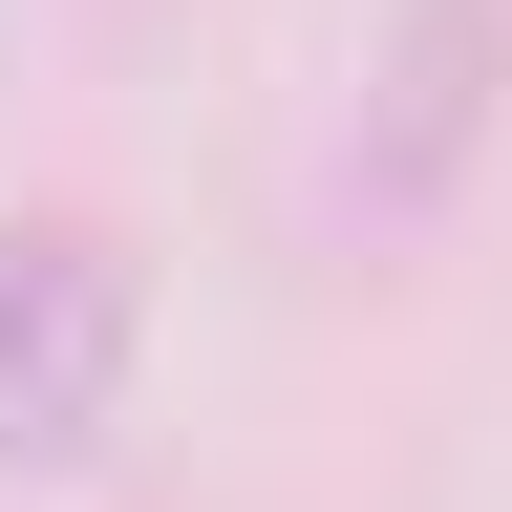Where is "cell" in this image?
Segmentation results:
<instances>
[{
	"label": "cell",
	"mask_w": 512,
	"mask_h": 512,
	"mask_svg": "<svg viewBox=\"0 0 512 512\" xmlns=\"http://www.w3.org/2000/svg\"><path fill=\"white\" fill-rule=\"evenodd\" d=\"M491 150H512V0H406V22L363 43L342 171H320V214H342V256H406V235H448Z\"/></svg>",
	"instance_id": "1"
},
{
	"label": "cell",
	"mask_w": 512,
	"mask_h": 512,
	"mask_svg": "<svg viewBox=\"0 0 512 512\" xmlns=\"http://www.w3.org/2000/svg\"><path fill=\"white\" fill-rule=\"evenodd\" d=\"M128 363H150L128 235L22 214V235H0V470H86V448L128 427Z\"/></svg>",
	"instance_id": "2"
}]
</instances>
